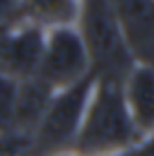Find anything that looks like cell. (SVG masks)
Segmentation results:
<instances>
[{"mask_svg": "<svg viewBox=\"0 0 154 156\" xmlns=\"http://www.w3.org/2000/svg\"><path fill=\"white\" fill-rule=\"evenodd\" d=\"M94 87V75L56 91L31 135V156H58L72 149Z\"/></svg>", "mask_w": 154, "mask_h": 156, "instance_id": "cell-3", "label": "cell"}, {"mask_svg": "<svg viewBox=\"0 0 154 156\" xmlns=\"http://www.w3.org/2000/svg\"><path fill=\"white\" fill-rule=\"evenodd\" d=\"M77 31L89 53L94 77L123 79L135 62L130 60L118 29L113 0H82Z\"/></svg>", "mask_w": 154, "mask_h": 156, "instance_id": "cell-2", "label": "cell"}, {"mask_svg": "<svg viewBox=\"0 0 154 156\" xmlns=\"http://www.w3.org/2000/svg\"><path fill=\"white\" fill-rule=\"evenodd\" d=\"M36 77L53 91L68 89L82 79L92 77V62L77 27H63L46 31L43 55Z\"/></svg>", "mask_w": 154, "mask_h": 156, "instance_id": "cell-4", "label": "cell"}, {"mask_svg": "<svg viewBox=\"0 0 154 156\" xmlns=\"http://www.w3.org/2000/svg\"><path fill=\"white\" fill-rule=\"evenodd\" d=\"M17 12H19V0H0V27L15 22Z\"/></svg>", "mask_w": 154, "mask_h": 156, "instance_id": "cell-10", "label": "cell"}, {"mask_svg": "<svg viewBox=\"0 0 154 156\" xmlns=\"http://www.w3.org/2000/svg\"><path fill=\"white\" fill-rule=\"evenodd\" d=\"M123 98L142 144L154 139V67L133 65L123 77Z\"/></svg>", "mask_w": 154, "mask_h": 156, "instance_id": "cell-7", "label": "cell"}, {"mask_svg": "<svg viewBox=\"0 0 154 156\" xmlns=\"http://www.w3.org/2000/svg\"><path fill=\"white\" fill-rule=\"evenodd\" d=\"M46 31L24 20L0 27V75L24 82L36 77L43 55Z\"/></svg>", "mask_w": 154, "mask_h": 156, "instance_id": "cell-5", "label": "cell"}, {"mask_svg": "<svg viewBox=\"0 0 154 156\" xmlns=\"http://www.w3.org/2000/svg\"><path fill=\"white\" fill-rule=\"evenodd\" d=\"M113 10L130 60L154 67V0H113Z\"/></svg>", "mask_w": 154, "mask_h": 156, "instance_id": "cell-6", "label": "cell"}, {"mask_svg": "<svg viewBox=\"0 0 154 156\" xmlns=\"http://www.w3.org/2000/svg\"><path fill=\"white\" fill-rule=\"evenodd\" d=\"M82 0H19L17 20H24L43 31L77 27Z\"/></svg>", "mask_w": 154, "mask_h": 156, "instance_id": "cell-9", "label": "cell"}, {"mask_svg": "<svg viewBox=\"0 0 154 156\" xmlns=\"http://www.w3.org/2000/svg\"><path fill=\"white\" fill-rule=\"evenodd\" d=\"M142 144L123 98V79L94 77L82 125L72 144L75 156H123Z\"/></svg>", "mask_w": 154, "mask_h": 156, "instance_id": "cell-1", "label": "cell"}, {"mask_svg": "<svg viewBox=\"0 0 154 156\" xmlns=\"http://www.w3.org/2000/svg\"><path fill=\"white\" fill-rule=\"evenodd\" d=\"M53 94L56 91L48 84H43L38 77L17 82V96H15V111H12L10 130L31 137Z\"/></svg>", "mask_w": 154, "mask_h": 156, "instance_id": "cell-8", "label": "cell"}]
</instances>
